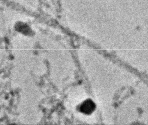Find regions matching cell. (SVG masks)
Listing matches in <instances>:
<instances>
[{"label":"cell","mask_w":148,"mask_h":125,"mask_svg":"<svg viewBox=\"0 0 148 125\" xmlns=\"http://www.w3.org/2000/svg\"><path fill=\"white\" fill-rule=\"evenodd\" d=\"M96 109V105L91 100L84 101L80 106V111L85 114H91Z\"/></svg>","instance_id":"1"}]
</instances>
